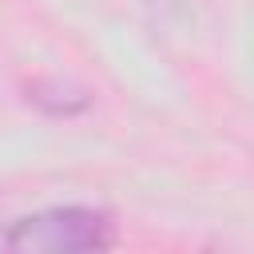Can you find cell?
<instances>
[{
	"instance_id": "cell-1",
	"label": "cell",
	"mask_w": 254,
	"mask_h": 254,
	"mask_svg": "<svg viewBox=\"0 0 254 254\" xmlns=\"http://www.w3.org/2000/svg\"><path fill=\"white\" fill-rule=\"evenodd\" d=\"M119 246V222L99 206H48L0 230V250H64L99 254Z\"/></svg>"
}]
</instances>
